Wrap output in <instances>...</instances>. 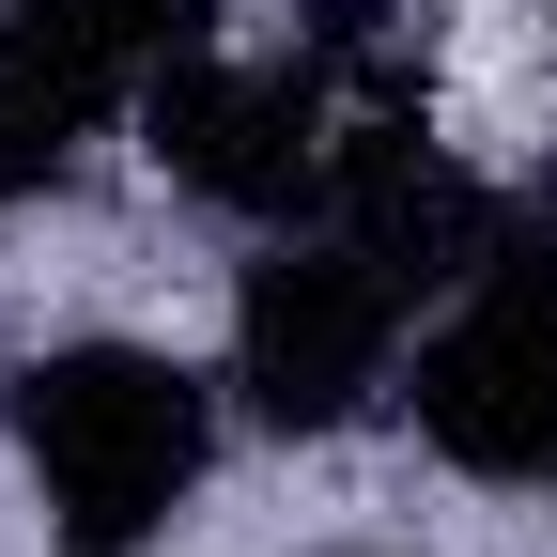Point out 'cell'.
Masks as SVG:
<instances>
[{
    "mask_svg": "<svg viewBox=\"0 0 557 557\" xmlns=\"http://www.w3.org/2000/svg\"><path fill=\"white\" fill-rule=\"evenodd\" d=\"M325 218L357 233L372 263H403L418 295H449V278H465L480 248H496V218H511V201H496V186H465V171H449V156H434L418 124H341Z\"/></svg>",
    "mask_w": 557,
    "mask_h": 557,
    "instance_id": "obj_5",
    "label": "cell"
},
{
    "mask_svg": "<svg viewBox=\"0 0 557 557\" xmlns=\"http://www.w3.org/2000/svg\"><path fill=\"white\" fill-rule=\"evenodd\" d=\"M403 403L434 465L511 480V496L557 480V218H496V248L449 278L434 341L403 357Z\"/></svg>",
    "mask_w": 557,
    "mask_h": 557,
    "instance_id": "obj_3",
    "label": "cell"
},
{
    "mask_svg": "<svg viewBox=\"0 0 557 557\" xmlns=\"http://www.w3.org/2000/svg\"><path fill=\"white\" fill-rule=\"evenodd\" d=\"M139 139H156V171H171L186 201L263 218V233L325 218V171H341V109H325V78H310V62H233V47L171 62V78L139 94Z\"/></svg>",
    "mask_w": 557,
    "mask_h": 557,
    "instance_id": "obj_4",
    "label": "cell"
},
{
    "mask_svg": "<svg viewBox=\"0 0 557 557\" xmlns=\"http://www.w3.org/2000/svg\"><path fill=\"white\" fill-rule=\"evenodd\" d=\"M418 357V278L372 263L341 218H295L263 233V263L233 278V403L263 434H341L372 418Z\"/></svg>",
    "mask_w": 557,
    "mask_h": 557,
    "instance_id": "obj_2",
    "label": "cell"
},
{
    "mask_svg": "<svg viewBox=\"0 0 557 557\" xmlns=\"http://www.w3.org/2000/svg\"><path fill=\"white\" fill-rule=\"evenodd\" d=\"M0 418L32 449V496L62 557H139L171 542V511L218 465V387L156 341H47V357L0 372Z\"/></svg>",
    "mask_w": 557,
    "mask_h": 557,
    "instance_id": "obj_1",
    "label": "cell"
},
{
    "mask_svg": "<svg viewBox=\"0 0 557 557\" xmlns=\"http://www.w3.org/2000/svg\"><path fill=\"white\" fill-rule=\"evenodd\" d=\"M0 16H16V32H47L62 62H94L124 109L156 94L171 62H201V47H218V0H0Z\"/></svg>",
    "mask_w": 557,
    "mask_h": 557,
    "instance_id": "obj_7",
    "label": "cell"
},
{
    "mask_svg": "<svg viewBox=\"0 0 557 557\" xmlns=\"http://www.w3.org/2000/svg\"><path fill=\"white\" fill-rule=\"evenodd\" d=\"M341 557H372V542H341Z\"/></svg>",
    "mask_w": 557,
    "mask_h": 557,
    "instance_id": "obj_8",
    "label": "cell"
},
{
    "mask_svg": "<svg viewBox=\"0 0 557 557\" xmlns=\"http://www.w3.org/2000/svg\"><path fill=\"white\" fill-rule=\"evenodd\" d=\"M109 109H124V94L94 78V62H62L47 32H16V16H0V201L62 186V171L109 139Z\"/></svg>",
    "mask_w": 557,
    "mask_h": 557,
    "instance_id": "obj_6",
    "label": "cell"
}]
</instances>
